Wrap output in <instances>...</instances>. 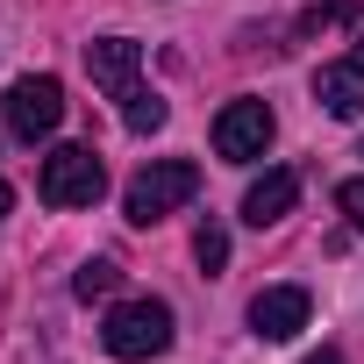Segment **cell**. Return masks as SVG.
Here are the masks:
<instances>
[{"instance_id":"cell-1","label":"cell","mask_w":364,"mask_h":364,"mask_svg":"<svg viewBox=\"0 0 364 364\" xmlns=\"http://www.w3.org/2000/svg\"><path fill=\"white\" fill-rule=\"evenodd\" d=\"M193 193H200V164H193V157H157V164H143V171L129 178L122 215H129L136 229H150V222H164L171 208H186Z\"/></svg>"},{"instance_id":"cell-2","label":"cell","mask_w":364,"mask_h":364,"mask_svg":"<svg viewBox=\"0 0 364 364\" xmlns=\"http://www.w3.org/2000/svg\"><path fill=\"white\" fill-rule=\"evenodd\" d=\"M100 350L122 357V364L164 357V350H171V307H164V300H122V307L100 321Z\"/></svg>"},{"instance_id":"cell-3","label":"cell","mask_w":364,"mask_h":364,"mask_svg":"<svg viewBox=\"0 0 364 364\" xmlns=\"http://www.w3.org/2000/svg\"><path fill=\"white\" fill-rule=\"evenodd\" d=\"M36 193L50 208H93L107 193V164L93 157V143H58L43 157V171H36Z\"/></svg>"},{"instance_id":"cell-4","label":"cell","mask_w":364,"mask_h":364,"mask_svg":"<svg viewBox=\"0 0 364 364\" xmlns=\"http://www.w3.org/2000/svg\"><path fill=\"white\" fill-rule=\"evenodd\" d=\"M8 129H15V143H36V136H50L58 122H65V86L50 79V72H29V79H15L8 86Z\"/></svg>"},{"instance_id":"cell-5","label":"cell","mask_w":364,"mask_h":364,"mask_svg":"<svg viewBox=\"0 0 364 364\" xmlns=\"http://www.w3.org/2000/svg\"><path fill=\"white\" fill-rule=\"evenodd\" d=\"M264 143H272V107H264V100H229V107L215 114V150H222L229 164L264 157Z\"/></svg>"},{"instance_id":"cell-6","label":"cell","mask_w":364,"mask_h":364,"mask_svg":"<svg viewBox=\"0 0 364 364\" xmlns=\"http://www.w3.org/2000/svg\"><path fill=\"white\" fill-rule=\"evenodd\" d=\"M86 72H93V86H100L107 100H129V93L143 86V79H136V72H143V50H136L129 36H93V43H86Z\"/></svg>"},{"instance_id":"cell-7","label":"cell","mask_w":364,"mask_h":364,"mask_svg":"<svg viewBox=\"0 0 364 364\" xmlns=\"http://www.w3.org/2000/svg\"><path fill=\"white\" fill-rule=\"evenodd\" d=\"M314 100H321L336 122H357V114H364V36H357L350 58H328V65L314 72Z\"/></svg>"},{"instance_id":"cell-8","label":"cell","mask_w":364,"mask_h":364,"mask_svg":"<svg viewBox=\"0 0 364 364\" xmlns=\"http://www.w3.org/2000/svg\"><path fill=\"white\" fill-rule=\"evenodd\" d=\"M307 286H264L257 300H250V328L264 336V343H293L300 328H307Z\"/></svg>"},{"instance_id":"cell-9","label":"cell","mask_w":364,"mask_h":364,"mask_svg":"<svg viewBox=\"0 0 364 364\" xmlns=\"http://www.w3.org/2000/svg\"><path fill=\"white\" fill-rule=\"evenodd\" d=\"M293 200H300V171H264V178H250V193H243V222L272 229V222L293 215Z\"/></svg>"},{"instance_id":"cell-10","label":"cell","mask_w":364,"mask_h":364,"mask_svg":"<svg viewBox=\"0 0 364 364\" xmlns=\"http://www.w3.org/2000/svg\"><path fill=\"white\" fill-rule=\"evenodd\" d=\"M114 286H122V264H107V257L79 264V279H72V293H79V300H114Z\"/></svg>"},{"instance_id":"cell-11","label":"cell","mask_w":364,"mask_h":364,"mask_svg":"<svg viewBox=\"0 0 364 364\" xmlns=\"http://www.w3.org/2000/svg\"><path fill=\"white\" fill-rule=\"evenodd\" d=\"M357 22V0H321V8L300 15V36H328V29H350Z\"/></svg>"},{"instance_id":"cell-12","label":"cell","mask_w":364,"mask_h":364,"mask_svg":"<svg viewBox=\"0 0 364 364\" xmlns=\"http://www.w3.org/2000/svg\"><path fill=\"white\" fill-rule=\"evenodd\" d=\"M122 122H129L136 136H150V129H164V100H157L150 86H136V93L122 100Z\"/></svg>"},{"instance_id":"cell-13","label":"cell","mask_w":364,"mask_h":364,"mask_svg":"<svg viewBox=\"0 0 364 364\" xmlns=\"http://www.w3.org/2000/svg\"><path fill=\"white\" fill-rule=\"evenodd\" d=\"M193 257H200V272H208V279L229 264V236H222V222H200V236H193Z\"/></svg>"},{"instance_id":"cell-14","label":"cell","mask_w":364,"mask_h":364,"mask_svg":"<svg viewBox=\"0 0 364 364\" xmlns=\"http://www.w3.org/2000/svg\"><path fill=\"white\" fill-rule=\"evenodd\" d=\"M336 208L350 215V229H364V178H343V186H336Z\"/></svg>"},{"instance_id":"cell-15","label":"cell","mask_w":364,"mask_h":364,"mask_svg":"<svg viewBox=\"0 0 364 364\" xmlns=\"http://www.w3.org/2000/svg\"><path fill=\"white\" fill-rule=\"evenodd\" d=\"M307 364H343V357H336V350H314V357H307Z\"/></svg>"},{"instance_id":"cell-16","label":"cell","mask_w":364,"mask_h":364,"mask_svg":"<svg viewBox=\"0 0 364 364\" xmlns=\"http://www.w3.org/2000/svg\"><path fill=\"white\" fill-rule=\"evenodd\" d=\"M8 208H15V193H8V178H0V215H8Z\"/></svg>"},{"instance_id":"cell-17","label":"cell","mask_w":364,"mask_h":364,"mask_svg":"<svg viewBox=\"0 0 364 364\" xmlns=\"http://www.w3.org/2000/svg\"><path fill=\"white\" fill-rule=\"evenodd\" d=\"M357 157H364V143H357Z\"/></svg>"}]
</instances>
